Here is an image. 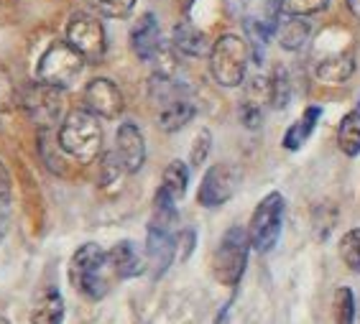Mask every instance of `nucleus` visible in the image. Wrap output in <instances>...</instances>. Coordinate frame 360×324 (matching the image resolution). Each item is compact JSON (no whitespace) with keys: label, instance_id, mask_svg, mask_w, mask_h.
<instances>
[{"label":"nucleus","instance_id":"1","mask_svg":"<svg viewBox=\"0 0 360 324\" xmlns=\"http://www.w3.org/2000/svg\"><path fill=\"white\" fill-rule=\"evenodd\" d=\"M56 138H59V145L67 156L82 161V164H90L100 156V148H103V128H100L95 112H90L87 108L72 110L62 120Z\"/></svg>","mask_w":360,"mask_h":324},{"label":"nucleus","instance_id":"2","mask_svg":"<svg viewBox=\"0 0 360 324\" xmlns=\"http://www.w3.org/2000/svg\"><path fill=\"white\" fill-rule=\"evenodd\" d=\"M110 263H108V253L95 242H87L72 255L70 261V281L82 297L103 299L110 289V278H108Z\"/></svg>","mask_w":360,"mask_h":324},{"label":"nucleus","instance_id":"3","mask_svg":"<svg viewBox=\"0 0 360 324\" xmlns=\"http://www.w3.org/2000/svg\"><path fill=\"white\" fill-rule=\"evenodd\" d=\"M250 245V235L240 225H233L228 233L222 235V240L217 242V250L212 255V271H215V278L230 289H236L240 283L243 273H245V263H248V250Z\"/></svg>","mask_w":360,"mask_h":324},{"label":"nucleus","instance_id":"4","mask_svg":"<svg viewBox=\"0 0 360 324\" xmlns=\"http://www.w3.org/2000/svg\"><path fill=\"white\" fill-rule=\"evenodd\" d=\"M210 72L220 87H238L248 72V44L240 36L225 34L210 48Z\"/></svg>","mask_w":360,"mask_h":324},{"label":"nucleus","instance_id":"5","mask_svg":"<svg viewBox=\"0 0 360 324\" xmlns=\"http://www.w3.org/2000/svg\"><path fill=\"white\" fill-rule=\"evenodd\" d=\"M84 59L70 41H56L44 51V56L39 59V70L36 77L41 82L51 84V87H59V90H67L75 84V79L82 74L84 70Z\"/></svg>","mask_w":360,"mask_h":324},{"label":"nucleus","instance_id":"6","mask_svg":"<svg viewBox=\"0 0 360 324\" xmlns=\"http://www.w3.org/2000/svg\"><path fill=\"white\" fill-rule=\"evenodd\" d=\"M284 205L286 202L281 192H271L258 202V207L253 209V217H250L248 225L253 250L271 253V250L276 248L278 238H281V228H284Z\"/></svg>","mask_w":360,"mask_h":324},{"label":"nucleus","instance_id":"7","mask_svg":"<svg viewBox=\"0 0 360 324\" xmlns=\"http://www.w3.org/2000/svg\"><path fill=\"white\" fill-rule=\"evenodd\" d=\"M18 103H21L23 112L41 131L44 128H51L59 120V115H62V90L41 82V79L26 84L21 90V95H18Z\"/></svg>","mask_w":360,"mask_h":324},{"label":"nucleus","instance_id":"8","mask_svg":"<svg viewBox=\"0 0 360 324\" xmlns=\"http://www.w3.org/2000/svg\"><path fill=\"white\" fill-rule=\"evenodd\" d=\"M67 41H70L87 62L103 59L105 48H108V36H105L103 23L87 13H77L70 18V23H67Z\"/></svg>","mask_w":360,"mask_h":324},{"label":"nucleus","instance_id":"9","mask_svg":"<svg viewBox=\"0 0 360 324\" xmlns=\"http://www.w3.org/2000/svg\"><path fill=\"white\" fill-rule=\"evenodd\" d=\"M238 181H240V174H238L236 166L230 164H215L210 166L205 176H202L200 192H197V202L202 207H220L236 194Z\"/></svg>","mask_w":360,"mask_h":324},{"label":"nucleus","instance_id":"10","mask_svg":"<svg viewBox=\"0 0 360 324\" xmlns=\"http://www.w3.org/2000/svg\"><path fill=\"white\" fill-rule=\"evenodd\" d=\"M123 92L118 84L108 79V77H95L87 87H84V108L95 112L97 117L105 120H115L123 112Z\"/></svg>","mask_w":360,"mask_h":324},{"label":"nucleus","instance_id":"11","mask_svg":"<svg viewBox=\"0 0 360 324\" xmlns=\"http://www.w3.org/2000/svg\"><path fill=\"white\" fill-rule=\"evenodd\" d=\"M176 255V240H174L172 228L151 222L148 235H146V258H148V268L153 278H161L169 271Z\"/></svg>","mask_w":360,"mask_h":324},{"label":"nucleus","instance_id":"12","mask_svg":"<svg viewBox=\"0 0 360 324\" xmlns=\"http://www.w3.org/2000/svg\"><path fill=\"white\" fill-rule=\"evenodd\" d=\"M115 156H118L120 166L128 174H136L143 169L146 164V141L143 133L136 123H120L118 133H115Z\"/></svg>","mask_w":360,"mask_h":324},{"label":"nucleus","instance_id":"13","mask_svg":"<svg viewBox=\"0 0 360 324\" xmlns=\"http://www.w3.org/2000/svg\"><path fill=\"white\" fill-rule=\"evenodd\" d=\"M131 48L141 62H153L161 54V28L153 13H143L131 28Z\"/></svg>","mask_w":360,"mask_h":324},{"label":"nucleus","instance_id":"14","mask_svg":"<svg viewBox=\"0 0 360 324\" xmlns=\"http://www.w3.org/2000/svg\"><path fill=\"white\" fill-rule=\"evenodd\" d=\"M355 72V56L350 48H342V51H330V54L319 56L314 62V77L319 82L327 84H342L347 82Z\"/></svg>","mask_w":360,"mask_h":324},{"label":"nucleus","instance_id":"15","mask_svg":"<svg viewBox=\"0 0 360 324\" xmlns=\"http://www.w3.org/2000/svg\"><path fill=\"white\" fill-rule=\"evenodd\" d=\"M108 263H110V271L118 278H136L146 271L143 258L131 240H120L118 245H112L110 253H108Z\"/></svg>","mask_w":360,"mask_h":324},{"label":"nucleus","instance_id":"16","mask_svg":"<svg viewBox=\"0 0 360 324\" xmlns=\"http://www.w3.org/2000/svg\"><path fill=\"white\" fill-rule=\"evenodd\" d=\"M319 117H322V108H317V105L304 108V112H302V115H299L297 120L286 128L284 138H281V145H284L286 151H299V148L309 141V136L314 133Z\"/></svg>","mask_w":360,"mask_h":324},{"label":"nucleus","instance_id":"17","mask_svg":"<svg viewBox=\"0 0 360 324\" xmlns=\"http://www.w3.org/2000/svg\"><path fill=\"white\" fill-rule=\"evenodd\" d=\"M312 36V23H307L302 15H281V21L276 26V39L281 48L286 51H297L307 44V39Z\"/></svg>","mask_w":360,"mask_h":324},{"label":"nucleus","instance_id":"18","mask_svg":"<svg viewBox=\"0 0 360 324\" xmlns=\"http://www.w3.org/2000/svg\"><path fill=\"white\" fill-rule=\"evenodd\" d=\"M64 322V299L59 289L49 286L36 299L34 311H31V324H62Z\"/></svg>","mask_w":360,"mask_h":324},{"label":"nucleus","instance_id":"19","mask_svg":"<svg viewBox=\"0 0 360 324\" xmlns=\"http://www.w3.org/2000/svg\"><path fill=\"white\" fill-rule=\"evenodd\" d=\"M194 103L189 97H179V100H174V103H167L159 108V125L161 131L167 133H176L181 131L187 123H192L194 117Z\"/></svg>","mask_w":360,"mask_h":324},{"label":"nucleus","instance_id":"20","mask_svg":"<svg viewBox=\"0 0 360 324\" xmlns=\"http://www.w3.org/2000/svg\"><path fill=\"white\" fill-rule=\"evenodd\" d=\"M174 48L187 56H202L207 54V39L194 23L179 21L174 26Z\"/></svg>","mask_w":360,"mask_h":324},{"label":"nucleus","instance_id":"21","mask_svg":"<svg viewBox=\"0 0 360 324\" xmlns=\"http://www.w3.org/2000/svg\"><path fill=\"white\" fill-rule=\"evenodd\" d=\"M338 145L345 156H358L360 153V105L340 120Z\"/></svg>","mask_w":360,"mask_h":324},{"label":"nucleus","instance_id":"22","mask_svg":"<svg viewBox=\"0 0 360 324\" xmlns=\"http://www.w3.org/2000/svg\"><path fill=\"white\" fill-rule=\"evenodd\" d=\"M187 186H189V166L184 161H172L167 166V171H164V179H161V189H167L172 194L174 200L179 202L184 194H187Z\"/></svg>","mask_w":360,"mask_h":324},{"label":"nucleus","instance_id":"23","mask_svg":"<svg viewBox=\"0 0 360 324\" xmlns=\"http://www.w3.org/2000/svg\"><path fill=\"white\" fill-rule=\"evenodd\" d=\"M269 103L274 110H284L291 103V77L281 67H276L269 79Z\"/></svg>","mask_w":360,"mask_h":324},{"label":"nucleus","instance_id":"24","mask_svg":"<svg viewBox=\"0 0 360 324\" xmlns=\"http://www.w3.org/2000/svg\"><path fill=\"white\" fill-rule=\"evenodd\" d=\"M333 322L355 324V297L347 286H340L333 297Z\"/></svg>","mask_w":360,"mask_h":324},{"label":"nucleus","instance_id":"25","mask_svg":"<svg viewBox=\"0 0 360 324\" xmlns=\"http://www.w3.org/2000/svg\"><path fill=\"white\" fill-rule=\"evenodd\" d=\"M340 258L353 273H360V228L347 230L340 240Z\"/></svg>","mask_w":360,"mask_h":324},{"label":"nucleus","instance_id":"26","mask_svg":"<svg viewBox=\"0 0 360 324\" xmlns=\"http://www.w3.org/2000/svg\"><path fill=\"white\" fill-rule=\"evenodd\" d=\"M92 8L105 18H128L136 8V0H92Z\"/></svg>","mask_w":360,"mask_h":324},{"label":"nucleus","instance_id":"27","mask_svg":"<svg viewBox=\"0 0 360 324\" xmlns=\"http://www.w3.org/2000/svg\"><path fill=\"white\" fill-rule=\"evenodd\" d=\"M330 0H281V13L284 15H312L325 11Z\"/></svg>","mask_w":360,"mask_h":324},{"label":"nucleus","instance_id":"28","mask_svg":"<svg viewBox=\"0 0 360 324\" xmlns=\"http://www.w3.org/2000/svg\"><path fill=\"white\" fill-rule=\"evenodd\" d=\"M240 123L248 128V131H258L261 123H264V110L256 100H245L240 103Z\"/></svg>","mask_w":360,"mask_h":324},{"label":"nucleus","instance_id":"29","mask_svg":"<svg viewBox=\"0 0 360 324\" xmlns=\"http://www.w3.org/2000/svg\"><path fill=\"white\" fill-rule=\"evenodd\" d=\"M15 103H18V97H15L13 79H11V74H8V72L0 67V112L11 110Z\"/></svg>","mask_w":360,"mask_h":324},{"label":"nucleus","instance_id":"30","mask_svg":"<svg viewBox=\"0 0 360 324\" xmlns=\"http://www.w3.org/2000/svg\"><path fill=\"white\" fill-rule=\"evenodd\" d=\"M210 145H212V136H210V131L197 133V138H194V145H192V166L205 164V159H207V153H210Z\"/></svg>","mask_w":360,"mask_h":324},{"label":"nucleus","instance_id":"31","mask_svg":"<svg viewBox=\"0 0 360 324\" xmlns=\"http://www.w3.org/2000/svg\"><path fill=\"white\" fill-rule=\"evenodd\" d=\"M8 220H11V202H8V194L0 192V240L8 230Z\"/></svg>","mask_w":360,"mask_h":324},{"label":"nucleus","instance_id":"32","mask_svg":"<svg viewBox=\"0 0 360 324\" xmlns=\"http://www.w3.org/2000/svg\"><path fill=\"white\" fill-rule=\"evenodd\" d=\"M225 3H228V11L233 15H240L248 8V0H225Z\"/></svg>","mask_w":360,"mask_h":324},{"label":"nucleus","instance_id":"33","mask_svg":"<svg viewBox=\"0 0 360 324\" xmlns=\"http://www.w3.org/2000/svg\"><path fill=\"white\" fill-rule=\"evenodd\" d=\"M8 189H11V179H8V171L3 169V164H0V192L8 194Z\"/></svg>","mask_w":360,"mask_h":324},{"label":"nucleus","instance_id":"34","mask_svg":"<svg viewBox=\"0 0 360 324\" xmlns=\"http://www.w3.org/2000/svg\"><path fill=\"white\" fill-rule=\"evenodd\" d=\"M345 3H347V8H350V13L360 21V0H345Z\"/></svg>","mask_w":360,"mask_h":324},{"label":"nucleus","instance_id":"35","mask_svg":"<svg viewBox=\"0 0 360 324\" xmlns=\"http://www.w3.org/2000/svg\"><path fill=\"white\" fill-rule=\"evenodd\" d=\"M0 324H11V322H8V319H6V317H0Z\"/></svg>","mask_w":360,"mask_h":324},{"label":"nucleus","instance_id":"36","mask_svg":"<svg viewBox=\"0 0 360 324\" xmlns=\"http://www.w3.org/2000/svg\"><path fill=\"white\" fill-rule=\"evenodd\" d=\"M192 3H194V0H187V11H189V8H192Z\"/></svg>","mask_w":360,"mask_h":324}]
</instances>
